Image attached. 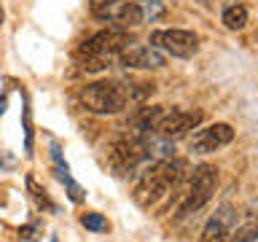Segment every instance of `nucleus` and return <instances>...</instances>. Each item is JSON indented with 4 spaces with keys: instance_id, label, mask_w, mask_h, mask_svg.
Instances as JSON below:
<instances>
[{
    "instance_id": "f3484780",
    "label": "nucleus",
    "mask_w": 258,
    "mask_h": 242,
    "mask_svg": "<svg viewBox=\"0 0 258 242\" xmlns=\"http://www.w3.org/2000/svg\"><path fill=\"white\" fill-rule=\"evenodd\" d=\"M68 186H70V199H73V202H81V199H84V191H81L76 183H68Z\"/></svg>"
},
{
    "instance_id": "4468645a",
    "label": "nucleus",
    "mask_w": 258,
    "mask_h": 242,
    "mask_svg": "<svg viewBox=\"0 0 258 242\" xmlns=\"http://www.w3.org/2000/svg\"><path fill=\"white\" fill-rule=\"evenodd\" d=\"M27 186H30V191H32V197L38 199V205H43V207H51V202H48V197H46V191L40 189V186L32 180V177H27Z\"/></svg>"
},
{
    "instance_id": "ddd939ff",
    "label": "nucleus",
    "mask_w": 258,
    "mask_h": 242,
    "mask_svg": "<svg viewBox=\"0 0 258 242\" xmlns=\"http://www.w3.org/2000/svg\"><path fill=\"white\" fill-rule=\"evenodd\" d=\"M81 223L92 231H108V221H105V215H100V213H84L81 215Z\"/></svg>"
},
{
    "instance_id": "9d476101",
    "label": "nucleus",
    "mask_w": 258,
    "mask_h": 242,
    "mask_svg": "<svg viewBox=\"0 0 258 242\" xmlns=\"http://www.w3.org/2000/svg\"><path fill=\"white\" fill-rule=\"evenodd\" d=\"M167 191H169V189L164 186V180H161V177H156V175L148 169V172L140 175V183L135 186V202H137L143 210H151Z\"/></svg>"
},
{
    "instance_id": "39448f33",
    "label": "nucleus",
    "mask_w": 258,
    "mask_h": 242,
    "mask_svg": "<svg viewBox=\"0 0 258 242\" xmlns=\"http://www.w3.org/2000/svg\"><path fill=\"white\" fill-rule=\"evenodd\" d=\"M151 46L159 51H169L172 56H194L199 48V38L191 30H153Z\"/></svg>"
},
{
    "instance_id": "0eeeda50",
    "label": "nucleus",
    "mask_w": 258,
    "mask_h": 242,
    "mask_svg": "<svg viewBox=\"0 0 258 242\" xmlns=\"http://www.w3.org/2000/svg\"><path fill=\"white\" fill-rule=\"evenodd\" d=\"M231 140H234V129L229 124H223V121H218V124L199 129L191 137V148H194V153H213L218 148H223V145H229Z\"/></svg>"
},
{
    "instance_id": "20e7f679",
    "label": "nucleus",
    "mask_w": 258,
    "mask_h": 242,
    "mask_svg": "<svg viewBox=\"0 0 258 242\" xmlns=\"http://www.w3.org/2000/svg\"><path fill=\"white\" fill-rule=\"evenodd\" d=\"M145 156H148L145 140L143 137H132V135L118 137V140L110 145V151H108V159H110V164H113V169H116L118 175L132 172L140 161H145Z\"/></svg>"
},
{
    "instance_id": "f03ea898",
    "label": "nucleus",
    "mask_w": 258,
    "mask_h": 242,
    "mask_svg": "<svg viewBox=\"0 0 258 242\" xmlns=\"http://www.w3.org/2000/svg\"><path fill=\"white\" fill-rule=\"evenodd\" d=\"M218 186V169L213 164H199L194 167V172L188 175V189L180 194V207H177V218H185L191 213H197L213 199Z\"/></svg>"
},
{
    "instance_id": "dca6fc26",
    "label": "nucleus",
    "mask_w": 258,
    "mask_h": 242,
    "mask_svg": "<svg viewBox=\"0 0 258 242\" xmlns=\"http://www.w3.org/2000/svg\"><path fill=\"white\" fill-rule=\"evenodd\" d=\"M92 3V11H100V8H108L113 3H118V0H89Z\"/></svg>"
},
{
    "instance_id": "1a4fd4ad",
    "label": "nucleus",
    "mask_w": 258,
    "mask_h": 242,
    "mask_svg": "<svg viewBox=\"0 0 258 242\" xmlns=\"http://www.w3.org/2000/svg\"><path fill=\"white\" fill-rule=\"evenodd\" d=\"M121 65L135 70H159L167 65V56L153 46H129L121 51Z\"/></svg>"
},
{
    "instance_id": "9b49d317",
    "label": "nucleus",
    "mask_w": 258,
    "mask_h": 242,
    "mask_svg": "<svg viewBox=\"0 0 258 242\" xmlns=\"http://www.w3.org/2000/svg\"><path fill=\"white\" fill-rule=\"evenodd\" d=\"M164 116V108L161 105H145V108H137L132 113V118H129V124H132L137 132H151V129H156V124L161 121Z\"/></svg>"
},
{
    "instance_id": "6e6552de",
    "label": "nucleus",
    "mask_w": 258,
    "mask_h": 242,
    "mask_svg": "<svg viewBox=\"0 0 258 242\" xmlns=\"http://www.w3.org/2000/svg\"><path fill=\"white\" fill-rule=\"evenodd\" d=\"M234 223H237V210L231 205H221L215 210V215L207 221V226L202 229L199 242H229Z\"/></svg>"
},
{
    "instance_id": "f257e3e1",
    "label": "nucleus",
    "mask_w": 258,
    "mask_h": 242,
    "mask_svg": "<svg viewBox=\"0 0 258 242\" xmlns=\"http://www.w3.org/2000/svg\"><path fill=\"white\" fill-rule=\"evenodd\" d=\"M81 105L100 116H110V113H121L129 102V86L118 84V81H94L86 84L78 92Z\"/></svg>"
},
{
    "instance_id": "a211bd4d",
    "label": "nucleus",
    "mask_w": 258,
    "mask_h": 242,
    "mask_svg": "<svg viewBox=\"0 0 258 242\" xmlns=\"http://www.w3.org/2000/svg\"><path fill=\"white\" fill-rule=\"evenodd\" d=\"M0 113H6V97H0Z\"/></svg>"
},
{
    "instance_id": "423d86ee",
    "label": "nucleus",
    "mask_w": 258,
    "mask_h": 242,
    "mask_svg": "<svg viewBox=\"0 0 258 242\" xmlns=\"http://www.w3.org/2000/svg\"><path fill=\"white\" fill-rule=\"evenodd\" d=\"M202 121V110H183V108H175L172 113H164L161 121L156 124V132L159 137L164 140H177V137H185L188 129H194Z\"/></svg>"
},
{
    "instance_id": "f8f14e48",
    "label": "nucleus",
    "mask_w": 258,
    "mask_h": 242,
    "mask_svg": "<svg viewBox=\"0 0 258 242\" xmlns=\"http://www.w3.org/2000/svg\"><path fill=\"white\" fill-rule=\"evenodd\" d=\"M221 22L226 24L229 30H242L247 24V8L234 3V6H226L223 14H221Z\"/></svg>"
},
{
    "instance_id": "7ed1b4c3",
    "label": "nucleus",
    "mask_w": 258,
    "mask_h": 242,
    "mask_svg": "<svg viewBox=\"0 0 258 242\" xmlns=\"http://www.w3.org/2000/svg\"><path fill=\"white\" fill-rule=\"evenodd\" d=\"M132 35L126 32V27H108L100 30L97 35L81 40V46L73 51L76 62H86V59H108L113 54H121L124 48H129Z\"/></svg>"
},
{
    "instance_id": "2eb2a0df",
    "label": "nucleus",
    "mask_w": 258,
    "mask_h": 242,
    "mask_svg": "<svg viewBox=\"0 0 258 242\" xmlns=\"http://www.w3.org/2000/svg\"><path fill=\"white\" fill-rule=\"evenodd\" d=\"M14 164H16V159L14 156H6V153L0 151V169H11Z\"/></svg>"
}]
</instances>
